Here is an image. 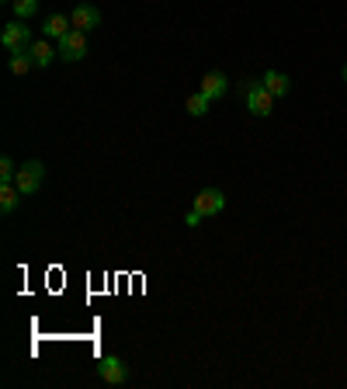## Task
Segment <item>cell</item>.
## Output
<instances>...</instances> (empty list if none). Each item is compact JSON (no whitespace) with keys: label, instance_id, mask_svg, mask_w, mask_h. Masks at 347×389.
<instances>
[{"label":"cell","instance_id":"11","mask_svg":"<svg viewBox=\"0 0 347 389\" xmlns=\"http://www.w3.org/2000/svg\"><path fill=\"white\" fill-rule=\"evenodd\" d=\"M264 87H267L274 97H285L288 87H292V80H288L285 73H278V70H267V73H264Z\"/></svg>","mask_w":347,"mask_h":389},{"label":"cell","instance_id":"17","mask_svg":"<svg viewBox=\"0 0 347 389\" xmlns=\"http://www.w3.org/2000/svg\"><path fill=\"white\" fill-rule=\"evenodd\" d=\"M201 219H205V215H201L198 208H191V212L184 215V222H187V226H201Z\"/></svg>","mask_w":347,"mask_h":389},{"label":"cell","instance_id":"2","mask_svg":"<svg viewBox=\"0 0 347 389\" xmlns=\"http://www.w3.org/2000/svg\"><path fill=\"white\" fill-rule=\"evenodd\" d=\"M271 108H274V94L264 87V80H247V111L264 118V115H271Z\"/></svg>","mask_w":347,"mask_h":389},{"label":"cell","instance_id":"16","mask_svg":"<svg viewBox=\"0 0 347 389\" xmlns=\"http://www.w3.org/2000/svg\"><path fill=\"white\" fill-rule=\"evenodd\" d=\"M14 178H17L14 160H10V157H0V185H14Z\"/></svg>","mask_w":347,"mask_h":389},{"label":"cell","instance_id":"12","mask_svg":"<svg viewBox=\"0 0 347 389\" xmlns=\"http://www.w3.org/2000/svg\"><path fill=\"white\" fill-rule=\"evenodd\" d=\"M17 198H24V194L17 192L14 185H0V212H3V215H10V212L17 208Z\"/></svg>","mask_w":347,"mask_h":389},{"label":"cell","instance_id":"5","mask_svg":"<svg viewBox=\"0 0 347 389\" xmlns=\"http://www.w3.org/2000/svg\"><path fill=\"white\" fill-rule=\"evenodd\" d=\"M0 42H3V45H7L10 52H24V49L31 45V31L24 28V21H10V24L3 28Z\"/></svg>","mask_w":347,"mask_h":389},{"label":"cell","instance_id":"9","mask_svg":"<svg viewBox=\"0 0 347 389\" xmlns=\"http://www.w3.org/2000/svg\"><path fill=\"white\" fill-rule=\"evenodd\" d=\"M73 31V21H70V14H52L49 21H45V38H63V35H70Z\"/></svg>","mask_w":347,"mask_h":389},{"label":"cell","instance_id":"18","mask_svg":"<svg viewBox=\"0 0 347 389\" xmlns=\"http://www.w3.org/2000/svg\"><path fill=\"white\" fill-rule=\"evenodd\" d=\"M344 80H347V66H344Z\"/></svg>","mask_w":347,"mask_h":389},{"label":"cell","instance_id":"14","mask_svg":"<svg viewBox=\"0 0 347 389\" xmlns=\"http://www.w3.org/2000/svg\"><path fill=\"white\" fill-rule=\"evenodd\" d=\"M184 108H187V115H194V118H201V115H208V108H212V101L201 94H187V101H184Z\"/></svg>","mask_w":347,"mask_h":389},{"label":"cell","instance_id":"1","mask_svg":"<svg viewBox=\"0 0 347 389\" xmlns=\"http://www.w3.org/2000/svg\"><path fill=\"white\" fill-rule=\"evenodd\" d=\"M42 178H45V164H42V160H28V164H21V167H17L14 188H17L21 194H31V192H38Z\"/></svg>","mask_w":347,"mask_h":389},{"label":"cell","instance_id":"3","mask_svg":"<svg viewBox=\"0 0 347 389\" xmlns=\"http://www.w3.org/2000/svg\"><path fill=\"white\" fill-rule=\"evenodd\" d=\"M87 56V31H70V35H63L59 38V59H66V63H77V59H84Z\"/></svg>","mask_w":347,"mask_h":389},{"label":"cell","instance_id":"6","mask_svg":"<svg viewBox=\"0 0 347 389\" xmlns=\"http://www.w3.org/2000/svg\"><path fill=\"white\" fill-rule=\"evenodd\" d=\"M97 376L104 379V383H125L129 379V372H125V362L122 358H115V355H104L101 362H97Z\"/></svg>","mask_w":347,"mask_h":389},{"label":"cell","instance_id":"7","mask_svg":"<svg viewBox=\"0 0 347 389\" xmlns=\"http://www.w3.org/2000/svg\"><path fill=\"white\" fill-rule=\"evenodd\" d=\"M70 21H73L77 31H94V28L101 24V10H97L94 3H77V10L70 14Z\"/></svg>","mask_w":347,"mask_h":389},{"label":"cell","instance_id":"15","mask_svg":"<svg viewBox=\"0 0 347 389\" xmlns=\"http://www.w3.org/2000/svg\"><path fill=\"white\" fill-rule=\"evenodd\" d=\"M10 7H14L17 21H24V17H31L38 10V0H10Z\"/></svg>","mask_w":347,"mask_h":389},{"label":"cell","instance_id":"10","mask_svg":"<svg viewBox=\"0 0 347 389\" xmlns=\"http://www.w3.org/2000/svg\"><path fill=\"white\" fill-rule=\"evenodd\" d=\"M28 52H31L35 66H49V63L59 56V49H52V45H49V38H38V42H31V45H28Z\"/></svg>","mask_w":347,"mask_h":389},{"label":"cell","instance_id":"4","mask_svg":"<svg viewBox=\"0 0 347 389\" xmlns=\"http://www.w3.org/2000/svg\"><path fill=\"white\" fill-rule=\"evenodd\" d=\"M191 208H198L205 219H208V215H219V212L226 208V194L219 192V188H201V192L194 194Z\"/></svg>","mask_w":347,"mask_h":389},{"label":"cell","instance_id":"13","mask_svg":"<svg viewBox=\"0 0 347 389\" xmlns=\"http://www.w3.org/2000/svg\"><path fill=\"white\" fill-rule=\"evenodd\" d=\"M31 66H35V59H31L28 49H24V52H10V73H14V77H24Z\"/></svg>","mask_w":347,"mask_h":389},{"label":"cell","instance_id":"8","mask_svg":"<svg viewBox=\"0 0 347 389\" xmlns=\"http://www.w3.org/2000/svg\"><path fill=\"white\" fill-rule=\"evenodd\" d=\"M226 87H229L226 73H219V70H215V73H205V77H201V87H198V91L208 97V101H215V97L226 94Z\"/></svg>","mask_w":347,"mask_h":389}]
</instances>
